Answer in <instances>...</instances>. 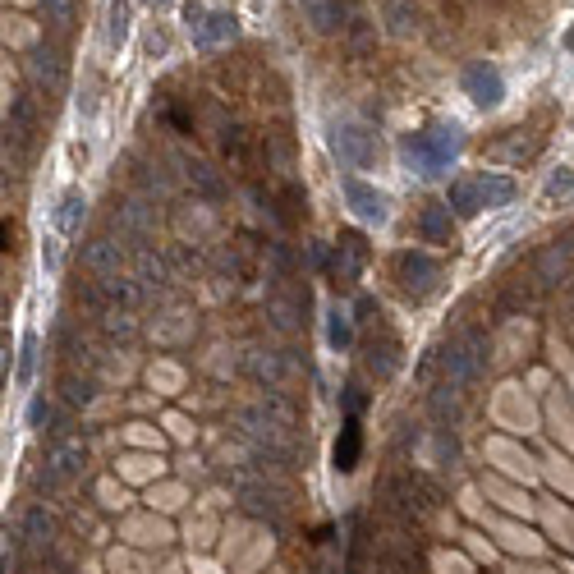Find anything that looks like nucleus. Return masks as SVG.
Masks as SVG:
<instances>
[{
  "mask_svg": "<svg viewBox=\"0 0 574 574\" xmlns=\"http://www.w3.org/2000/svg\"><path fill=\"white\" fill-rule=\"evenodd\" d=\"M460 147H464L460 124H432V129H418V134H409L400 143V157H405L409 175L437 180L441 170H451V161L460 157Z\"/></svg>",
  "mask_w": 574,
  "mask_h": 574,
  "instance_id": "1",
  "label": "nucleus"
},
{
  "mask_svg": "<svg viewBox=\"0 0 574 574\" xmlns=\"http://www.w3.org/2000/svg\"><path fill=\"white\" fill-rule=\"evenodd\" d=\"M483 363H487V340L478 336V331H464V336H455L451 345H446V354H441L446 382H451L460 395L478 386V377H483Z\"/></svg>",
  "mask_w": 574,
  "mask_h": 574,
  "instance_id": "2",
  "label": "nucleus"
},
{
  "mask_svg": "<svg viewBox=\"0 0 574 574\" xmlns=\"http://www.w3.org/2000/svg\"><path fill=\"white\" fill-rule=\"evenodd\" d=\"M331 152L340 157V166L349 170H372L382 161V138L377 129L359 120H345V124H331Z\"/></svg>",
  "mask_w": 574,
  "mask_h": 574,
  "instance_id": "3",
  "label": "nucleus"
},
{
  "mask_svg": "<svg viewBox=\"0 0 574 574\" xmlns=\"http://www.w3.org/2000/svg\"><path fill=\"white\" fill-rule=\"evenodd\" d=\"M395 285H400L414 304H423L441 285V262L432 258V253H423V248H405V253H395Z\"/></svg>",
  "mask_w": 574,
  "mask_h": 574,
  "instance_id": "4",
  "label": "nucleus"
},
{
  "mask_svg": "<svg viewBox=\"0 0 574 574\" xmlns=\"http://www.w3.org/2000/svg\"><path fill=\"white\" fill-rule=\"evenodd\" d=\"M111 230L124 244H147L152 230H157V203L147 193H124L111 212Z\"/></svg>",
  "mask_w": 574,
  "mask_h": 574,
  "instance_id": "5",
  "label": "nucleus"
},
{
  "mask_svg": "<svg viewBox=\"0 0 574 574\" xmlns=\"http://www.w3.org/2000/svg\"><path fill=\"white\" fill-rule=\"evenodd\" d=\"M83 469H88V446L79 437H60L46 446L42 469H37V487H60L69 478H79Z\"/></svg>",
  "mask_w": 574,
  "mask_h": 574,
  "instance_id": "6",
  "label": "nucleus"
},
{
  "mask_svg": "<svg viewBox=\"0 0 574 574\" xmlns=\"http://www.w3.org/2000/svg\"><path fill=\"white\" fill-rule=\"evenodd\" d=\"M368 267V239L359 230H340V239L331 244V258H327V276L336 290H349V285L363 276Z\"/></svg>",
  "mask_w": 574,
  "mask_h": 574,
  "instance_id": "7",
  "label": "nucleus"
},
{
  "mask_svg": "<svg viewBox=\"0 0 574 574\" xmlns=\"http://www.w3.org/2000/svg\"><path fill=\"white\" fill-rule=\"evenodd\" d=\"M184 19H189V33H193V46H203V51H212V46H221V42H230V37L239 33V23H235V14H226V10H216V14H207L203 5H184Z\"/></svg>",
  "mask_w": 574,
  "mask_h": 574,
  "instance_id": "8",
  "label": "nucleus"
},
{
  "mask_svg": "<svg viewBox=\"0 0 574 574\" xmlns=\"http://www.w3.org/2000/svg\"><path fill=\"white\" fill-rule=\"evenodd\" d=\"M244 372L253 377V382L262 386V391H285V382H290V372H285V354L271 345H253L244 354Z\"/></svg>",
  "mask_w": 574,
  "mask_h": 574,
  "instance_id": "9",
  "label": "nucleus"
},
{
  "mask_svg": "<svg viewBox=\"0 0 574 574\" xmlns=\"http://www.w3.org/2000/svg\"><path fill=\"white\" fill-rule=\"evenodd\" d=\"M460 83L478 106H496L501 97H506V79H501V69H496L492 60H469L464 74H460Z\"/></svg>",
  "mask_w": 574,
  "mask_h": 574,
  "instance_id": "10",
  "label": "nucleus"
},
{
  "mask_svg": "<svg viewBox=\"0 0 574 574\" xmlns=\"http://www.w3.org/2000/svg\"><path fill=\"white\" fill-rule=\"evenodd\" d=\"M79 262H83V271H88L92 281H106V276H115V271L124 267V239H115V235L88 239L83 253H79Z\"/></svg>",
  "mask_w": 574,
  "mask_h": 574,
  "instance_id": "11",
  "label": "nucleus"
},
{
  "mask_svg": "<svg viewBox=\"0 0 574 574\" xmlns=\"http://www.w3.org/2000/svg\"><path fill=\"white\" fill-rule=\"evenodd\" d=\"M340 193H345L349 212L359 216V221H368V226H382L386 216H391V198H386L382 189H372V184H363V180H345V184H340Z\"/></svg>",
  "mask_w": 574,
  "mask_h": 574,
  "instance_id": "12",
  "label": "nucleus"
},
{
  "mask_svg": "<svg viewBox=\"0 0 574 574\" xmlns=\"http://www.w3.org/2000/svg\"><path fill=\"white\" fill-rule=\"evenodd\" d=\"M33 138H37V106H33V97H10V111H5V152L33 147Z\"/></svg>",
  "mask_w": 574,
  "mask_h": 574,
  "instance_id": "13",
  "label": "nucleus"
},
{
  "mask_svg": "<svg viewBox=\"0 0 574 574\" xmlns=\"http://www.w3.org/2000/svg\"><path fill=\"white\" fill-rule=\"evenodd\" d=\"M363 368H368V377H377V382H391L395 372H400V340H395L391 331H377V336L363 345Z\"/></svg>",
  "mask_w": 574,
  "mask_h": 574,
  "instance_id": "14",
  "label": "nucleus"
},
{
  "mask_svg": "<svg viewBox=\"0 0 574 574\" xmlns=\"http://www.w3.org/2000/svg\"><path fill=\"white\" fill-rule=\"evenodd\" d=\"M134 276L143 281V290H152L157 299H166V290L175 285V267H170L166 253L157 248H138L134 253Z\"/></svg>",
  "mask_w": 574,
  "mask_h": 574,
  "instance_id": "15",
  "label": "nucleus"
},
{
  "mask_svg": "<svg viewBox=\"0 0 574 574\" xmlns=\"http://www.w3.org/2000/svg\"><path fill=\"white\" fill-rule=\"evenodd\" d=\"M533 281L538 285H561L565 281V267H570V244L565 239H552V244H542L533 253Z\"/></svg>",
  "mask_w": 574,
  "mask_h": 574,
  "instance_id": "16",
  "label": "nucleus"
},
{
  "mask_svg": "<svg viewBox=\"0 0 574 574\" xmlns=\"http://www.w3.org/2000/svg\"><path fill=\"white\" fill-rule=\"evenodd\" d=\"M19 538L28 542V547H37V552H51V547H56V519H51V510H46V506H28V510H23Z\"/></svg>",
  "mask_w": 574,
  "mask_h": 574,
  "instance_id": "17",
  "label": "nucleus"
},
{
  "mask_svg": "<svg viewBox=\"0 0 574 574\" xmlns=\"http://www.w3.org/2000/svg\"><path fill=\"white\" fill-rule=\"evenodd\" d=\"M299 10L313 23V33H322V37L345 28V5H340V0H299Z\"/></svg>",
  "mask_w": 574,
  "mask_h": 574,
  "instance_id": "18",
  "label": "nucleus"
},
{
  "mask_svg": "<svg viewBox=\"0 0 574 574\" xmlns=\"http://www.w3.org/2000/svg\"><path fill=\"white\" fill-rule=\"evenodd\" d=\"M184 180H189V189L198 193V198H207V203H221V198H226L221 170H212L207 161H184Z\"/></svg>",
  "mask_w": 574,
  "mask_h": 574,
  "instance_id": "19",
  "label": "nucleus"
},
{
  "mask_svg": "<svg viewBox=\"0 0 574 574\" xmlns=\"http://www.w3.org/2000/svg\"><path fill=\"white\" fill-rule=\"evenodd\" d=\"M359 455H363L359 414H345V423H340V437H336V469H340V473L359 469Z\"/></svg>",
  "mask_w": 574,
  "mask_h": 574,
  "instance_id": "20",
  "label": "nucleus"
},
{
  "mask_svg": "<svg viewBox=\"0 0 574 574\" xmlns=\"http://www.w3.org/2000/svg\"><path fill=\"white\" fill-rule=\"evenodd\" d=\"M69 304L79 308V313L97 317V322L111 313V299H106L102 281H83V276H79V281H69Z\"/></svg>",
  "mask_w": 574,
  "mask_h": 574,
  "instance_id": "21",
  "label": "nucleus"
},
{
  "mask_svg": "<svg viewBox=\"0 0 574 574\" xmlns=\"http://www.w3.org/2000/svg\"><path fill=\"white\" fill-rule=\"evenodd\" d=\"M216 147H221V161H226L235 175H244V170H248V157H253V152H248V134H244V129H239V124H221Z\"/></svg>",
  "mask_w": 574,
  "mask_h": 574,
  "instance_id": "22",
  "label": "nucleus"
},
{
  "mask_svg": "<svg viewBox=\"0 0 574 574\" xmlns=\"http://www.w3.org/2000/svg\"><path fill=\"white\" fill-rule=\"evenodd\" d=\"M418 239L423 244H446L451 239V203H432L418 212Z\"/></svg>",
  "mask_w": 574,
  "mask_h": 574,
  "instance_id": "23",
  "label": "nucleus"
},
{
  "mask_svg": "<svg viewBox=\"0 0 574 574\" xmlns=\"http://www.w3.org/2000/svg\"><path fill=\"white\" fill-rule=\"evenodd\" d=\"M92 395H97V377L92 372H79V368H65L60 372V400L74 409L92 405Z\"/></svg>",
  "mask_w": 574,
  "mask_h": 574,
  "instance_id": "24",
  "label": "nucleus"
},
{
  "mask_svg": "<svg viewBox=\"0 0 574 574\" xmlns=\"http://www.w3.org/2000/svg\"><path fill=\"white\" fill-rule=\"evenodd\" d=\"M83 221H88V198H83L79 189H69L65 198H60V207H56V230L65 239H74L83 230Z\"/></svg>",
  "mask_w": 574,
  "mask_h": 574,
  "instance_id": "25",
  "label": "nucleus"
},
{
  "mask_svg": "<svg viewBox=\"0 0 574 574\" xmlns=\"http://www.w3.org/2000/svg\"><path fill=\"white\" fill-rule=\"evenodd\" d=\"M102 290H106V299H111V308H138L143 304V294H147L143 281H138V276H124V271L106 276Z\"/></svg>",
  "mask_w": 574,
  "mask_h": 574,
  "instance_id": "26",
  "label": "nucleus"
},
{
  "mask_svg": "<svg viewBox=\"0 0 574 574\" xmlns=\"http://www.w3.org/2000/svg\"><path fill=\"white\" fill-rule=\"evenodd\" d=\"M428 409H432V418H437V428L451 432V423H460V391H455L451 382L432 386V391H428Z\"/></svg>",
  "mask_w": 574,
  "mask_h": 574,
  "instance_id": "27",
  "label": "nucleus"
},
{
  "mask_svg": "<svg viewBox=\"0 0 574 574\" xmlns=\"http://www.w3.org/2000/svg\"><path fill=\"white\" fill-rule=\"evenodd\" d=\"M23 65H28L33 83H42L46 92L60 88V74H65V69H60V51H51V46H37V51H33L28 60H23Z\"/></svg>",
  "mask_w": 574,
  "mask_h": 574,
  "instance_id": "28",
  "label": "nucleus"
},
{
  "mask_svg": "<svg viewBox=\"0 0 574 574\" xmlns=\"http://www.w3.org/2000/svg\"><path fill=\"white\" fill-rule=\"evenodd\" d=\"M533 152H538V143H533L524 129H510L506 138H496V143L487 147V157L492 161H529Z\"/></svg>",
  "mask_w": 574,
  "mask_h": 574,
  "instance_id": "29",
  "label": "nucleus"
},
{
  "mask_svg": "<svg viewBox=\"0 0 574 574\" xmlns=\"http://www.w3.org/2000/svg\"><path fill=\"white\" fill-rule=\"evenodd\" d=\"M478 193H483V207H506V203H515V180L510 175H478Z\"/></svg>",
  "mask_w": 574,
  "mask_h": 574,
  "instance_id": "30",
  "label": "nucleus"
},
{
  "mask_svg": "<svg viewBox=\"0 0 574 574\" xmlns=\"http://www.w3.org/2000/svg\"><path fill=\"white\" fill-rule=\"evenodd\" d=\"M446 203H451V212H455V216H478V212H483V193H478V175H473V180H455V184H451V198H446Z\"/></svg>",
  "mask_w": 574,
  "mask_h": 574,
  "instance_id": "31",
  "label": "nucleus"
},
{
  "mask_svg": "<svg viewBox=\"0 0 574 574\" xmlns=\"http://www.w3.org/2000/svg\"><path fill=\"white\" fill-rule=\"evenodd\" d=\"M304 304H308V299H304ZM304 304H294V299H285V294H271V299H267V317L281 331H299V327H304Z\"/></svg>",
  "mask_w": 574,
  "mask_h": 574,
  "instance_id": "32",
  "label": "nucleus"
},
{
  "mask_svg": "<svg viewBox=\"0 0 574 574\" xmlns=\"http://www.w3.org/2000/svg\"><path fill=\"white\" fill-rule=\"evenodd\" d=\"M97 327H102L106 340H134L138 336V317H134V308H111Z\"/></svg>",
  "mask_w": 574,
  "mask_h": 574,
  "instance_id": "33",
  "label": "nucleus"
},
{
  "mask_svg": "<svg viewBox=\"0 0 574 574\" xmlns=\"http://www.w3.org/2000/svg\"><path fill=\"white\" fill-rule=\"evenodd\" d=\"M28 428H37V432H60V428H65V418H60L56 400L33 395V405H28Z\"/></svg>",
  "mask_w": 574,
  "mask_h": 574,
  "instance_id": "34",
  "label": "nucleus"
},
{
  "mask_svg": "<svg viewBox=\"0 0 574 574\" xmlns=\"http://www.w3.org/2000/svg\"><path fill=\"white\" fill-rule=\"evenodd\" d=\"M386 23L395 37H414L418 33V10L414 0H386Z\"/></svg>",
  "mask_w": 574,
  "mask_h": 574,
  "instance_id": "35",
  "label": "nucleus"
},
{
  "mask_svg": "<svg viewBox=\"0 0 574 574\" xmlns=\"http://www.w3.org/2000/svg\"><path fill=\"white\" fill-rule=\"evenodd\" d=\"M327 345L336 349V354H345V349L354 345V317H349L345 308H331L327 313Z\"/></svg>",
  "mask_w": 574,
  "mask_h": 574,
  "instance_id": "36",
  "label": "nucleus"
},
{
  "mask_svg": "<svg viewBox=\"0 0 574 574\" xmlns=\"http://www.w3.org/2000/svg\"><path fill=\"white\" fill-rule=\"evenodd\" d=\"M46 10V28L51 33H69V23H74V0H42Z\"/></svg>",
  "mask_w": 574,
  "mask_h": 574,
  "instance_id": "37",
  "label": "nucleus"
},
{
  "mask_svg": "<svg viewBox=\"0 0 574 574\" xmlns=\"http://www.w3.org/2000/svg\"><path fill=\"white\" fill-rule=\"evenodd\" d=\"M106 33H111V46H120L124 37H129V5H124V0L111 5V28H106Z\"/></svg>",
  "mask_w": 574,
  "mask_h": 574,
  "instance_id": "38",
  "label": "nucleus"
},
{
  "mask_svg": "<svg viewBox=\"0 0 574 574\" xmlns=\"http://www.w3.org/2000/svg\"><path fill=\"white\" fill-rule=\"evenodd\" d=\"M574 193V170H556L552 180H547V203H561Z\"/></svg>",
  "mask_w": 574,
  "mask_h": 574,
  "instance_id": "39",
  "label": "nucleus"
},
{
  "mask_svg": "<svg viewBox=\"0 0 574 574\" xmlns=\"http://www.w3.org/2000/svg\"><path fill=\"white\" fill-rule=\"evenodd\" d=\"M33 354H37V336H23V354H19V382H28L33 377Z\"/></svg>",
  "mask_w": 574,
  "mask_h": 574,
  "instance_id": "40",
  "label": "nucleus"
},
{
  "mask_svg": "<svg viewBox=\"0 0 574 574\" xmlns=\"http://www.w3.org/2000/svg\"><path fill=\"white\" fill-rule=\"evenodd\" d=\"M565 244H570V248H574V230H570V235H565Z\"/></svg>",
  "mask_w": 574,
  "mask_h": 574,
  "instance_id": "41",
  "label": "nucleus"
},
{
  "mask_svg": "<svg viewBox=\"0 0 574 574\" xmlns=\"http://www.w3.org/2000/svg\"><path fill=\"white\" fill-rule=\"evenodd\" d=\"M152 5H166V0H152Z\"/></svg>",
  "mask_w": 574,
  "mask_h": 574,
  "instance_id": "42",
  "label": "nucleus"
}]
</instances>
